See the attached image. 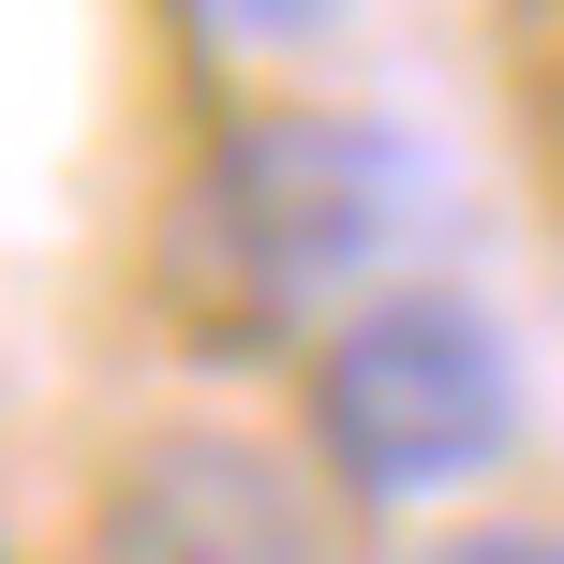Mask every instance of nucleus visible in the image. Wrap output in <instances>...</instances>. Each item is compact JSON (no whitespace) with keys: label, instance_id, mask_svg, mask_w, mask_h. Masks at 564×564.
I'll return each mask as SVG.
<instances>
[{"label":"nucleus","instance_id":"f257e3e1","mask_svg":"<svg viewBox=\"0 0 564 564\" xmlns=\"http://www.w3.org/2000/svg\"><path fill=\"white\" fill-rule=\"evenodd\" d=\"M431 238V164L371 105H238L164 208V268L208 327H327Z\"/></svg>","mask_w":564,"mask_h":564},{"label":"nucleus","instance_id":"f03ea898","mask_svg":"<svg viewBox=\"0 0 564 564\" xmlns=\"http://www.w3.org/2000/svg\"><path fill=\"white\" fill-rule=\"evenodd\" d=\"M520 446V341L460 282H371L312 327V476L341 506H460Z\"/></svg>","mask_w":564,"mask_h":564},{"label":"nucleus","instance_id":"7ed1b4c3","mask_svg":"<svg viewBox=\"0 0 564 564\" xmlns=\"http://www.w3.org/2000/svg\"><path fill=\"white\" fill-rule=\"evenodd\" d=\"M89 564H341V490L268 431L178 416L119 446L105 506H89Z\"/></svg>","mask_w":564,"mask_h":564},{"label":"nucleus","instance_id":"20e7f679","mask_svg":"<svg viewBox=\"0 0 564 564\" xmlns=\"http://www.w3.org/2000/svg\"><path fill=\"white\" fill-rule=\"evenodd\" d=\"M194 15V45H224V59H297V45H327L357 0H178Z\"/></svg>","mask_w":564,"mask_h":564},{"label":"nucleus","instance_id":"39448f33","mask_svg":"<svg viewBox=\"0 0 564 564\" xmlns=\"http://www.w3.org/2000/svg\"><path fill=\"white\" fill-rule=\"evenodd\" d=\"M416 564H564L550 520H460V535H431Z\"/></svg>","mask_w":564,"mask_h":564}]
</instances>
